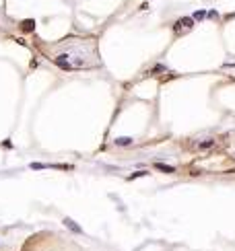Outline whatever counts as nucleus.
Masks as SVG:
<instances>
[{"label":"nucleus","mask_w":235,"mask_h":251,"mask_svg":"<svg viewBox=\"0 0 235 251\" xmlns=\"http://www.w3.org/2000/svg\"><path fill=\"white\" fill-rule=\"evenodd\" d=\"M153 167H155L157 171H161V173H169V175H171V173H175V167H171V165H165V163H155Z\"/></svg>","instance_id":"nucleus-2"},{"label":"nucleus","mask_w":235,"mask_h":251,"mask_svg":"<svg viewBox=\"0 0 235 251\" xmlns=\"http://www.w3.org/2000/svg\"><path fill=\"white\" fill-rule=\"evenodd\" d=\"M149 171H136V173H132V175H128V181H132V179H138V177H145Z\"/></svg>","instance_id":"nucleus-8"},{"label":"nucleus","mask_w":235,"mask_h":251,"mask_svg":"<svg viewBox=\"0 0 235 251\" xmlns=\"http://www.w3.org/2000/svg\"><path fill=\"white\" fill-rule=\"evenodd\" d=\"M50 165H46V163H31L29 165V169H33V171H42V169H48Z\"/></svg>","instance_id":"nucleus-5"},{"label":"nucleus","mask_w":235,"mask_h":251,"mask_svg":"<svg viewBox=\"0 0 235 251\" xmlns=\"http://www.w3.org/2000/svg\"><path fill=\"white\" fill-rule=\"evenodd\" d=\"M204 17H206V13H204V10H196V13H194V17H192V19H194V21H202V19H204Z\"/></svg>","instance_id":"nucleus-9"},{"label":"nucleus","mask_w":235,"mask_h":251,"mask_svg":"<svg viewBox=\"0 0 235 251\" xmlns=\"http://www.w3.org/2000/svg\"><path fill=\"white\" fill-rule=\"evenodd\" d=\"M192 21H194V19H190V17H184V19H180L177 23H180V25H184V27H188V29H190V27L194 25Z\"/></svg>","instance_id":"nucleus-6"},{"label":"nucleus","mask_w":235,"mask_h":251,"mask_svg":"<svg viewBox=\"0 0 235 251\" xmlns=\"http://www.w3.org/2000/svg\"><path fill=\"white\" fill-rule=\"evenodd\" d=\"M64 226H68L70 231L76 233V235H78V233H83V229H81V226H78V224L72 220V218H64Z\"/></svg>","instance_id":"nucleus-3"},{"label":"nucleus","mask_w":235,"mask_h":251,"mask_svg":"<svg viewBox=\"0 0 235 251\" xmlns=\"http://www.w3.org/2000/svg\"><path fill=\"white\" fill-rule=\"evenodd\" d=\"M33 27H35V21H31V19L23 21V29H25V31H31Z\"/></svg>","instance_id":"nucleus-7"},{"label":"nucleus","mask_w":235,"mask_h":251,"mask_svg":"<svg viewBox=\"0 0 235 251\" xmlns=\"http://www.w3.org/2000/svg\"><path fill=\"white\" fill-rule=\"evenodd\" d=\"M210 146H214V138H208V140L198 142V148H200V150H206V148H210Z\"/></svg>","instance_id":"nucleus-4"},{"label":"nucleus","mask_w":235,"mask_h":251,"mask_svg":"<svg viewBox=\"0 0 235 251\" xmlns=\"http://www.w3.org/2000/svg\"><path fill=\"white\" fill-rule=\"evenodd\" d=\"M206 17H208V19H219V14L214 13V10H210V13H206Z\"/></svg>","instance_id":"nucleus-10"},{"label":"nucleus","mask_w":235,"mask_h":251,"mask_svg":"<svg viewBox=\"0 0 235 251\" xmlns=\"http://www.w3.org/2000/svg\"><path fill=\"white\" fill-rule=\"evenodd\" d=\"M114 144H116V146H122V148H126V146H132V144H134V138H128V136L114 138Z\"/></svg>","instance_id":"nucleus-1"}]
</instances>
